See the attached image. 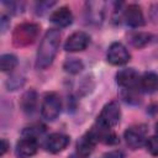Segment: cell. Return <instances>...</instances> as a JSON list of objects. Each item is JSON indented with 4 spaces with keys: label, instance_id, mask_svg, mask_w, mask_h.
<instances>
[{
    "label": "cell",
    "instance_id": "obj_1",
    "mask_svg": "<svg viewBox=\"0 0 158 158\" xmlns=\"http://www.w3.org/2000/svg\"><path fill=\"white\" fill-rule=\"evenodd\" d=\"M60 44V33L56 28H51L43 36L36 57V67L38 69H46L49 67L58 52Z\"/></svg>",
    "mask_w": 158,
    "mask_h": 158
},
{
    "label": "cell",
    "instance_id": "obj_2",
    "mask_svg": "<svg viewBox=\"0 0 158 158\" xmlns=\"http://www.w3.org/2000/svg\"><path fill=\"white\" fill-rule=\"evenodd\" d=\"M40 33V26L33 22H23L15 27L12 32V43L16 47H26L32 44Z\"/></svg>",
    "mask_w": 158,
    "mask_h": 158
},
{
    "label": "cell",
    "instance_id": "obj_3",
    "mask_svg": "<svg viewBox=\"0 0 158 158\" xmlns=\"http://www.w3.org/2000/svg\"><path fill=\"white\" fill-rule=\"evenodd\" d=\"M60 109H62V102L59 96L54 93H49L44 96L42 101V106H41L42 117L47 121H54L59 116Z\"/></svg>",
    "mask_w": 158,
    "mask_h": 158
},
{
    "label": "cell",
    "instance_id": "obj_4",
    "mask_svg": "<svg viewBox=\"0 0 158 158\" xmlns=\"http://www.w3.org/2000/svg\"><path fill=\"white\" fill-rule=\"evenodd\" d=\"M89 133L93 136V138L96 141V143L101 142V143L109 144V146H114V144L118 143V137L112 131V128L99 122V121H96V123L91 127Z\"/></svg>",
    "mask_w": 158,
    "mask_h": 158
},
{
    "label": "cell",
    "instance_id": "obj_5",
    "mask_svg": "<svg viewBox=\"0 0 158 158\" xmlns=\"http://www.w3.org/2000/svg\"><path fill=\"white\" fill-rule=\"evenodd\" d=\"M120 118H121V109L118 104L116 101H110L102 107L98 117V121L109 127H114L118 123Z\"/></svg>",
    "mask_w": 158,
    "mask_h": 158
},
{
    "label": "cell",
    "instance_id": "obj_6",
    "mask_svg": "<svg viewBox=\"0 0 158 158\" xmlns=\"http://www.w3.org/2000/svg\"><path fill=\"white\" fill-rule=\"evenodd\" d=\"M106 57H107L109 63H111L114 65H122L130 60L131 56H130V52L127 51V48L122 43L115 42L109 47Z\"/></svg>",
    "mask_w": 158,
    "mask_h": 158
},
{
    "label": "cell",
    "instance_id": "obj_7",
    "mask_svg": "<svg viewBox=\"0 0 158 158\" xmlns=\"http://www.w3.org/2000/svg\"><path fill=\"white\" fill-rule=\"evenodd\" d=\"M125 141L132 149L141 148L146 142V128L144 126H132L125 131Z\"/></svg>",
    "mask_w": 158,
    "mask_h": 158
},
{
    "label": "cell",
    "instance_id": "obj_8",
    "mask_svg": "<svg viewBox=\"0 0 158 158\" xmlns=\"http://www.w3.org/2000/svg\"><path fill=\"white\" fill-rule=\"evenodd\" d=\"M38 149V142L37 138L25 136L22 139H20L15 148V154L17 158H30L37 153Z\"/></svg>",
    "mask_w": 158,
    "mask_h": 158
},
{
    "label": "cell",
    "instance_id": "obj_9",
    "mask_svg": "<svg viewBox=\"0 0 158 158\" xmlns=\"http://www.w3.org/2000/svg\"><path fill=\"white\" fill-rule=\"evenodd\" d=\"M90 42V37L89 35H86L85 32L83 31H78V32H74L72 33L65 43H64V49L67 52H79V51H84L88 44Z\"/></svg>",
    "mask_w": 158,
    "mask_h": 158
},
{
    "label": "cell",
    "instance_id": "obj_10",
    "mask_svg": "<svg viewBox=\"0 0 158 158\" xmlns=\"http://www.w3.org/2000/svg\"><path fill=\"white\" fill-rule=\"evenodd\" d=\"M116 81L122 89H137L139 83V75L135 69L126 68L116 74Z\"/></svg>",
    "mask_w": 158,
    "mask_h": 158
},
{
    "label": "cell",
    "instance_id": "obj_11",
    "mask_svg": "<svg viewBox=\"0 0 158 158\" xmlns=\"http://www.w3.org/2000/svg\"><path fill=\"white\" fill-rule=\"evenodd\" d=\"M123 20L131 27H141L144 25V16L141 6L136 4H130L123 10Z\"/></svg>",
    "mask_w": 158,
    "mask_h": 158
},
{
    "label": "cell",
    "instance_id": "obj_12",
    "mask_svg": "<svg viewBox=\"0 0 158 158\" xmlns=\"http://www.w3.org/2000/svg\"><path fill=\"white\" fill-rule=\"evenodd\" d=\"M70 138L63 133H52L44 141V148L51 153H59L67 148Z\"/></svg>",
    "mask_w": 158,
    "mask_h": 158
},
{
    "label": "cell",
    "instance_id": "obj_13",
    "mask_svg": "<svg viewBox=\"0 0 158 158\" xmlns=\"http://www.w3.org/2000/svg\"><path fill=\"white\" fill-rule=\"evenodd\" d=\"M49 19H51V22H53L58 27H67L73 22V14L69 7L62 6L56 11H53Z\"/></svg>",
    "mask_w": 158,
    "mask_h": 158
},
{
    "label": "cell",
    "instance_id": "obj_14",
    "mask_svg": "<svg viewBox=\"0 0 158 158\" xmlns=\"http://www.w3.org/2000/svg\"><path fill=\"white\" fill-rule=\"evenodd\" d=\"M95 144H96V141L93 138V136L89 132H86L78 141V143H77V152L75 153L78 156H80V157H83V158H86L94 151Z\"/></svg>",
    "mask_w": 158,
    "mask_h": 158
},
{
    "label": "cell",
    "instance_id": "obj_15",
    "mask_svg": "<svg viewBox=\"0 0 158 158\" xmlns=\"http://www.w3.org/2000/svg\"><path fill=\"white\" fill-rule=\"evenodd\" d=\"M138 88L142 91L148 93V94L156 93L158 90V75L152 72L144 73L142 77H139Z\"/></svg>",
    "mask_w": 158,
    "mask_h": 158
},
{
    "label": "cell",
    "instance_id": "obj_16",
    "mask_svg": "<svg viewBox=\"0 0 158 158\" xmlns=\"http://www.w3.org/2000/svg\"><path fill=\"white\" fill-rule=\"evenodd\" d=\"M22 111L26 114H33L37 107V94L35 90H28L22 95L21 99Z\"/></svg>",
    "mask_w": 158,
    "mask_h": 158
},
{
    "label": "cell",
    "instance_id": "obj_17",
    "mask_svg": "<svg viewBox=\"0 0 158 158\" xmlns=\"http://www.w3.org/2000/svg\"><path fill=\"white\" fill-rule=\"evenodd\" d=\"M153 40V36L147 32H133L128 36L130 43L136 48H142L149 44Z\"/></svg>",
    "mask_w": 158,
    "mask_h": 158
},
{
    "label": "cell",
    "instance_id": "obj_18",
    "mask_svg": "<svg viewBox=\"0 0 158 158\" xmlns=\"http://www.w3.org/2000/svg\"><path fill=\"white\" fill-rule=\"evenodd\" d=\"M17 65V58L14 54H2L0 58V68L2 72H11Z\"/></svg>",
    "mask_w": 158,
    "mask_h": 158
},
{
    "label": "cell",
    "instance_id": "obj_19",
    "mask_svg": "<svg viewBox=\"0 0 158 158\" xmlns=\"http://www.w3.org/2000/svg\"><path fill=\"white\" fill-rule=\"evenodd\" d=\"M63 68L65 69V72L70 73V74H77L79 72H81V69L84 68V64L80 59H77V58H68L64 64H63Z\"/></svg>",
    "mask_w": 158,
    "mask_h": 158
},
{
    "label": "cell",
    "instance_id": "obj_20",
    "mask_svg": "<svg viewBox=\"0 0 158 158\" xmlns=\"http://www.w3.org/2000/svg\"><path fill=\"white\" fill-rule=\"evenodd\" d=\"M121 96L125 101L130 104H137L139 102V95L136 91V89H123L121 93Z\"/></svg>",
    "mask_w": 158,
    "mask_h": 158
},
{
    "label": "cell",
    "instance_id": "obj_21",
    "mask_svg": "<svg viewBox=\"0 0 158 158\" xmlns=\"http://www.w3.org/2000/svg\"><path fill=\"white\" fill-rule=\"evenodd\" d=\"M146 147H147V151H148L152 156L158 157V135L147 138V141H146Z\"/></svg>",
    "mask_w": 158,
    "mask_h": 158
},
{
    "label": "cell",
    "instance_id": "obj_22",
    "mask_svg": "<svg viewBox=\"0 0 158 158\" xmlns=\"http://www.w3.org/2000/svg\"><path fill=\"white\" fill-rule=\"evenodd\" d=\"M43 131H44V127H43V126L36 125V126H31V127L25 128V130H23V135H25V136H30V137L37 138V136L41 135Z\"/></svg>",
    "mask_w": 158,
    "mask_h": 158
},
{
    "label": "cell",
    "instance_id": "obj_23",
    "mask_svg": "<svg viewBox=\"0 0 158 158\" xmlns=\"http://www.w3.org/2000/svg\"><path fill=\"white\" fill-rule=\"evenodd\" d=\"M52 5H54V2H38L37 4V14H43Z\"/></svg>",
    "mask_w": 158,
    "mask_h": 158
},
{
    "label": "cell",
    "instance_id": "obj_24",
    "mask_svg": "<svg viewBox=\"0 0 158 158\" xmlns=\"http://www.w3.org/2000/svg\"><path fill=\"white\" fill-rule=\"evenodd\" d=\"M105 158H123V153L121 151H111L105 154Z\"/></svg>",
    "mask_w": 158,
    "mask_h": 158
},
{
    "label": "cell",
    "instance_id": "obj_25",
    "mask_svg": "<svg viewBox=\"0 0 158 158\" xmlns=\"http://www.w3.org/2000/svg\"><path fill=\"white\" fill-rule=\"evenodd\" d=\"M7 149H9V143H7L6 139L2 138V139H1V156H4Z\"/></svg>",
    "mask_w": 158,
    "mask_h": 158
},
{
    "label": "cell",
    "instance_id": "obj_26",
    "mask_svg": "<svg viewBox=\"0 0 158 158\" xmlns=\"http://www.w3.org/2000/svg\"><path fill=\"white\" fill-rule=\"evenodd\" d=\"M156 132H157V135H158V122L156 123Z\"/></svg>",
    "mask_w": 158,
    "mask_h": 158
}]
</instances>
